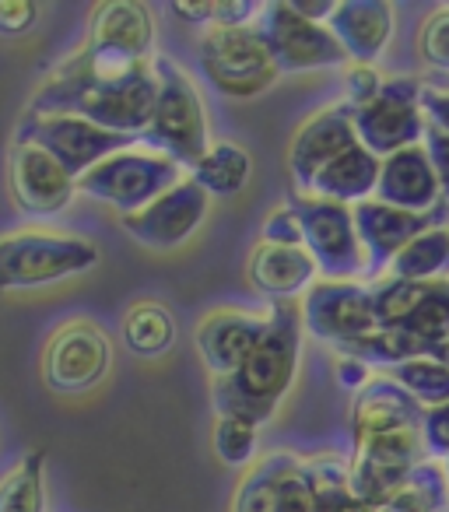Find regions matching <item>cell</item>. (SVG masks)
<instances>
[{
    "instance_id": "obj_1",
    "label": "cell",
    "mask_w": 449,
    "mask_h": 512,
    "mask_svg": "<svg viewBox=\"0 0 449 512\" xmlns=\"http://www.w3.org/2000/svg\"><path fill=\"white\" fill-rule=\"evenodd\" d=\"M155 99H158L155 60L120 74V78H99V74H88L85 67L67 60L36 92L29 113L81 116L88 123H99V127L141 141V134L148 130L151 113H155Z\"/></svg>"
},
{
    "instance_id": "obj_2",
    "label": "cell",
    "mask_w": 449,
    "mask_h": 512,
    "mask_svg": "<svg viewBox=\"0 0 449 512\" xmlns=\"http://www.w3.org/2000/svg\"><path fill=\"white\" fill-rule=\"evenodd\" d=\"M302 306L299 302H271L267 309V334L246 355L232 376L211 383V404L218 414H239L257 425L278 414L288 397L302 362Z\"/></svg>"
},
{
    "instance_id": "obj_3",
    "label": "cell",
    "mask_w": 449,
    "mask_h": 512,
    "mask_svg": "<svg viewBox=\"0 0 449 512\" xmlns=\"http://www.w3.org/2000/svg\"><path fill=\"white\" fill-rule=\"evenodd\" d=\"M99 264V246L85 235L22 228L0 235V295L46 288L88 274Z\"/></svg>"
},
{
    "instance_id": "obj_4",
    "label": "cell",
    "mask_w": 449,
    "mask_h": 512,
    "mask_svg": "<svg viewBox=\"0 0 449 512\" xmlns=\"http://www.w3.org/2000/svg\"><path fill=\"white\" fill-rule=\"evenodd\" d=\"M155 78H158V99L155 113L148 120V130L141 134V144L158 155L179 162L186 172L204 151L211 148V130H207L204 99H200L197 85L190 74L169 57L155 53Z\"/></svg>"
},
{
    "instance_id": "obj_5",
    "label": "cell",
    "mask_w": 449,
    "mask_h": 512,
    "mask_svg": "<svg viewBox=\"0 0 449 512\" xmlns=\"http://www.w3.org/2000/svg\"><path fill=\"white\" fill-rule=\"evenodd\" d=\"M197 64L214 92L239 102L257 99L281 78L257 22L239 29H207L197 46Z\"/></svg>"
},
{
    "instance_id": "obj_6",
    "label": "cell",
    "mask_w": 449,
    "mask_h": 512,
    "mask_svg": "<svg viewBox=\"0 0 449 512\" xmlns=\"http://www.w3.org/2000/svg\"><path fill=\"white\" fill-rule=\"evenodd\" d=\"M78 67L99 78H120L134 67L155 60V18L148 4L137 0H109L92 11L88 36L78 57Z\"/></svg>"
},
{
    "instance_id": "obj_7",
    "label": "cell",
    "mask_w": 449,
    "mask_h": 512,
    "mask_svg": "<svg viewBox=\"0 0 449 512\" xmlns=\"http://www.w3.org/2000/svg\"><path fill=\"white\" fill-rule=\"evenodd\" d=\"M183 179L186 169L179 162L144 148V144H134V148L99 162L88 176H81L78 193H85V197L99 200V204L113 207L120 214H134L155 204L162 193H169Z\"/></svg>"
},
{
    "instance_id": "obj_8",
    "label": "cell",
    "mask_w": 449,
    "mask_h": 512,
    "mask_svg": "<svg viewBox=\"0 0 449 512\" xmlns=\"http://www.w3.org/2000/svg\"><path fill=\"white\" fill-rule=\"evenodd\" d=\"M288 207L295 211L302 225V246L316 260L320 274L327 281H358L365 274V253L355 232L348 204L309 197V193H292Z\"/></svg>"
},
{
    "instance_id": "obj_9",
    "label": "cell",
    "mask_w": 449,
    "mask_h": 512,
    "mask_svg": "<svg viewBox=\"0 0 449 512\" xmlns=\"http://www.w3.org/2000/svg\"><path fill=\"white\" fill-rule=\"evenodd\" d=\"M15 144H36V148L50 151L74 179L88 176L99 162L120 155V151L141 144L137 137L116 134L99 123H88L81 116H39L25 113L22 127L15 134Z\"/></svg>"
},
{
    "instance_id": "obj_10",
    "label": "cell",
    "mask_w": 449,
    "mask_h": 512,
    "mask_svg": "<svg viewBox=\"0 0 449 512\" xmlns=\"http://www.w3.org/2000/svg\"><path fill=\"white\" fill-rule=\"evenodd\" d=\"M358 144L376 158H390L404 148L425 141V113H421V81L386 78L376 99L351 106Z\"/></svg>"
},
{
    "instance_id": "obj_11",
    "label": "cell",
    "mask_w": 449,
    "mask_h": 512,
    "mask_svg": "<svg viewBox=\"0 0 449 512\" xmlns=\"http://www.w3.org/2000/svg\"><path fill=\"white\" fill-rule=\"evenodd\" d=\"M257 25L264 32L267 46H271V57L281 74H306L351 64L334 32L323 22H309V18L295 15L288 0L264 4Z\"/></svg>"
},
{
    "instance_id": "obj_12",
    "label": "cell",
    "mask_w": 449,
    "mask_h": 512,
    "mask_svg": "<svg viewBox=\"0 0 449 512\" xmlns=\"http://www.w3.org/2000/svg\"><path fill=\"white\" fill-rule=\"evenodd\" d=\"M113 369V344L106 330L92 320H67L57 334L46 341L43 351V379L53 393L78 397L106 383Z\"/></svg>"
},
{
    "instance_id": "obj_13",
    "label": "cell",
    "mask_w": 449,
    "mask_h": 512,
    "mask_svg": "<svg viewBox=\"0 0 449 512\" xmlns=\"http://www.w3.org/2000/svg\"><path fill=\"white\" fill-rule=\"evenodd\" d=\"M302 306V327L316 341L334 344V351L369 337L379 330L376 309H372V288L362 281H327L320 278L306 295Z\"/></svg>"
},
{
    "instance_id": "obj_14",
    "label": "cell",
    "mask_w": 449,
    "mask_h": 512,
    "mask_svg": "<svg viewBox=\"0 0 449 512\" xmlns=\"http://www.w3.org/2000/svg\"><path fill=\"white\" fill-rule=\"evenodd\" d=\"M351 218H355V232L365 253V274L379 278V274L390 271L393 256H397L407 242L425 235L428 228L449 225V204H439L428 214H414V211H400V207H390L372 197L351 207Z\"/></svg>"
},
{
    "instance_id": "obj_15",
    "label": "cell",
    "mask_w": 449,
    "mask_h": 512,
    "mask_svg": "<svg viewBox=\"0 0 449 512\" xmlns=\"http://www.w3.org/2000/svg\"><path fill=\"white\" fill-rule=\"evenodd\" d=\"M207 197L190 176L183 183H176L169 193L148 204L144 211H134V214H120V228L137 239L141 246L148 249H172V246H183L207 218Z\"/></svg>"
},
{
    "instance_id": "obj_16",
    "label": "cell",
    "mask_w": 449,
    "mask_h": 512,
    "mask_svg": "<svg viewBox=\"0 0 449 512\" xmlns=\"http://www.w3.org/2000/svg\"><path fill=\"white\" fill-rule=\"evenodd\" d=\"M11 197L29 218H53L74 197L78 179L36 144H15L11 148Z\"/></svg>"
},
{
    "instance_id": "obj_17",
    "label": "cell",
    "mask_w": 449,
    "mask_h": 512,
    "mask_svg": "<svg viewBox=\"0 0 449 512\" xmlns=\"http://www.w3.org/2000/svg\"><path fill=\"white\" fill-rule=\"evenodd\" d=\"M358 144L355 120H351L348 102H337V106L323 109V113L309 116L299 127L288 151V169L299 186V193L313 190V179L327 169L334 158H341L344 151H351Z\"/></svg>"
},
{
    "instance_id": "obj_18",
    "label": "cell",
    "mask_w": 449,
    "mask_h": 512,
    "mask_svg": "<svg viewBox=\"0 0 449 512\" xmlns=\"http://www.w3.org/2000/svg\"><path fill=\"white\" fill-rule=\"evenodd\" d=\"M267 334V313H246V309H214L193 330V344L200 351V362L214 379H225L246 362L260 337Z\"/></svg>"
},
{
    "instance_id": "obj_19",
    "label": "cell",
    "mask_w": 449,
    "mask_h": 512,
    "mask_svg": "<svg viewBox=\"0 0 449 512\" xmlns=\"http://www.w3.org/2000/svg\"><path fill=\"white\" fill-rule=\"evenodd\" d=\"M316 274L320 267L306 246H278V242L264 239L253 246L250 264H246L253 292L267 295L271 302H299L320 281Z\"/></svg>"
},
{
    "instance_id": "obj_20",
    "label": "cell",
    "mask_w": 449,
    "mask_h": 512,
    "mask_svg": "<svg viewBox=\"0 0 449 512\" xmlns=\"http://www.w3.org/2000/svg\"><path fill=\"white\" fill-rule=\"evenodd\" d=\"M376 200H383V204H390V207H400V211H414V214H428L439 204H446L425 144H414V148H404L379 162Z\"/></svg>"
},
{
    "instance_id": "obj_21",
    "label": "cell",
    "mask_w": 449,
    "mask_h": 512,
    "mask_svg": "<svg viewBox=\"0 0 449 512\" xmlns=\"http://www.w3.org/2000/svg\"><path fill=\"white\" fill-rule=\"evenodd\" d=\"M421 418H425V407L404 386L393 383L390 376H376L362 393H355V404H351V446L386 432H400V428H421Z\"/></svg>"
},
{
    "instance_id": "obj_22",
    "label": "cell",
    "mask_w": 449,
    "mask_h": 512,
    "mask_svg": "<svg viewBox=\"0 0 449 512\" xmlns=\"http://www.w3.org/2000/svg\"><path fill=\"white\" fill-rule=\"evenodd\" d=\"M393 4L386 0H341L327 29L344 46L351 64H376L393 39Z\"/></svg>"
},
{
    "instance_id": "obj_23",
    "label": "cell",
    "mask_w": 449,
    "mask_h": 512,
    "mask_svg": "<svg viewBox=\"0 0 449 512\" xmlns=\"http://www.w3.org/2000/svg\"><path fill=\"white\" fill-rule=\"evenodd\" d=\"M379 162L369 148L355 144L351 151H344L341 158L327 165L320 176L313 179V190L309 197H323V200H334V204H362V200L376 197V183H379Z\"/></svg>"
},
{
    "instance_id": "obj_24",
    "label": "cell",
    "mask_w": 449,
    "mask_h": 512,
    "mask_svg": "<svg viewBox=\"0 0 449 512\" xmlns=\"http://www.w3.org/2000/svg\"><path fill=\"white\" fill-rule=\"evenodd\" d=\"M250 172H253L250 151L232 141H214L211 148L204 151V158H197V162L190 165L186 176H190L207 197H232V193H239L250 183Z\"/></svg>"
},
{
    "instance_id": "obj_25",
    "label": "cell",
    "mask_w": 449,
    "mask_h": 512,
    "mask_svg": "<svg viewBox=\"0 0 449 512\" xmlns=\"http://www.w3.org/2000/svg\"><path fill=\"white\" fill-rule=\"evenodd\" d=\"M123 341L134 355L158 358L176 344V320L172 313L155 299H141L123 316Z\"/></svg>"
},
{
    "instance_id": "obj_26",
    "label": "cell",
    "mask_w": 449,
    "mask_h": 512,
    "mask_svg": "<svg viewBox=\"0 0 449 512\" xmlns=\"http://www.w3.org/2000/svg\"><path fill=\"white\" fill-rule=\"evenodd\" d=\"M435 348H439V344L425 341V337H418V334L379 327V330H372L369 337H362V341L341 348V355L358 358V362L372 365V369H393V365L414 362V358H432Z\"/></svg>"
},
{
    "instance_id": "obj_27",
    "label": "cell",
    "mask_w": 449,
    "mask_h": 512,
    "mask_svg": "<svg viewBox=\"0 0 449 512\" xmlns=\"http://www.w3.org/2000/svg\"><path fill=\"white\" fill-rule=\"evenodd\" d=\"M390 278L400 281H439L449 278V225L428 228L414 242H407L390 264Z\"/></svg>"
},
{
    "instance_id": "obj_28",
    "label": "cell",
    "mask_w": 449,
    "mask_h": 512,
    "mask_svg": "<svg viewBox=\"0 0 449 512\" xmlns=\"http://www.w3.org/2000/svg\"><path fill=\"white\" fill-rule=\"evenodd\" d=\"M309 474L316 488V512H379V505L365 502L351 488V467L341 456H313Z\"/></svg>"
},
{
    "instance_id": "obj_29",
    "label": "cell",
    "mask_w": 449,
    "mask_h": 512,
    "mask_svg": "<svg viewBox=\"0 0 449 512\" xmlns=\"http://www.w3.org/2000/svg\"><path fill=\"white\" fill-rule=\"evenodd\" d=\"M446 505H449L446 470H442L439 460H425L379 505V512H442Z\"/></svg>"
},
{
    "instance_id": "obj_30",
    "label": "cell",
    "mask_w": 449,
    "mask_h": 512,
    "mask_svg": "<svg viewBox=\"0 0 449 512\" xmlns=\"http://www.w3.org/2000/svg\"><path fill=\"white\" fill-rule=\"evenodd\" d=\"M43 449H32L15 463V470L0 477V512H46Z\"/></svg>"
},
{
    "instance_id": "obj_31",
    "label": "cell",
    "mask_w": 449,
    "mask_h": 512,
    "mask_svg": "<svg viewBox=\"0 0 449 512\" xmlns=\"http://www.w3.org/2000/svg\"><path fill=\"white\" fill-rule=\"evenodd\" d=\"M274 505L278 512H316V488L309 463L295 453H274Z\"/></svg>"
},
{
    "instance_id": "obj_32",
    "label": "cell",
    "mask_w": 449,
    "mask_h": 512,
    "mask_svg": "<svg viewBox=\"0 0 449 512\" xmlns=\"http://www.w3.org/2000/svg\"><path fill=\"white\" fill-rule=\"evenodd\" d=\"M393 383H400L421 407L449 404V369L435 358H414V362L386 369Z\"/></svg>"
},
{
    "instance_id": "obj_33",
    "label": "cell",
    "mask_w": 449,
    "mask_h": 512,
    "mask_svg": "<svg viewBox=\"0 0 449 512\" xmlns=\"http://www.w3.org/2000/svg\"><path fill=\"white\" fill-rule=\"evenodd\" d=\"M260 446V425L239 414H218L214 425V453L229 467H250Z\"/></svg>"
},
{
    "instance_id": "obj_34",
    "label": "cell",
    "mask_w": 449,
    "mask_h": 512,
    "mask_svg": "<svg viewBox=\"0 0 449 512\" xmlns=\"http://www.w3.org/2000/svg\"><path fill=\"white\" fill-rule=\"evenodd\" d=\"M418 57L432 78H449V4L435 8L418 29Z\"/></svg>"
},
{
    "instance_id": "obj_35",
    "label": "cell",
    "mask_w": 449,
    "mask_h": 512,
    "mask_svg": "<svg viewBox=\"0 0 449 512\" xmlns=\"http://www.w3.org/2000/svg\"><path fill=\"white\" fill-rule=\"evenodd\" d=\"M232 512H278V505H274V453L246 470Z\"/></svg>"
},
{
    "instance_id": "obj_36",
    "label": "cell",
    "mask_w": 449,
    "mask_h": 512,
    "mask_svg": "<svg viewBox=\"0 0 449 512\" xmlns=\"http://www.w3.org/2000/svg\"><path fill=\"white\" fill-rule=\"evenodd\" d=\"M421 439H425L428 460H449V404L425 407L421 418Z\"/></svg>"
},
{
    "instance_id": "obj_37",
    "label": "cell",
    "mask_w": 449,
    "mask_h": 512,
    "mask_svg": "<svg viewBox=\"0 0 449 512\" xmlns=\"http://www.w3.org/2000/svg\"><path fill=\"white\" fill-rule=\"evenodd\" d=\"M386 78H379V71L372 64H348L344 67V92H348V106H365L369 99H376Z\"/></svg>"
},
{
    "instance_id": "obj_38",
    "label": "cell",
    "mask_w": 449,
    "mask_h": 512,
    "mask_svg": "<svg viewBox=\"0 0 449 512\" xmlns=\"http://www.w3.org/2000/svg\"><path fill=\"white\" fill-rule=\"evenodd\" d=\"M43 8L32 0H0V36H25L39 25Z\"/></svg>"
},
{
    "instance_id": "obj_39",
    "label": "cell",
    "mask_w": 449,
    "mask_h": 512,
    "mask_svg": "<svg viewBox=\"0 0 449 512\" xmlns=\"http://www.w3.org/2000/svg\"><path fill=\"white\" fill-rule=\"evenodd\" d=\"M264 242H278V246H302V225L288 204H281L278 211L264 221Z\"/></svg>"
},
{
    "instance_id": "obj_40",
    "label": "cell",
    "mask_w": 449,
    "mask_h": 512,
    "mask_svg": "<svg viewBox=\"0 0 449 512\" xmlns=\"http://www.w3.org/2000/svg\"><path fill=\"white\" fill-rule=\"evenodd\" d=\"M425 151H428V158H432V169H435V176H439V186H442V200L449 204V134H442L439 127H432L428 123L425 127Z\"/></svg>"
},
{
    "instance_id": "obj_41",
    "label": "cell",
    "mask_w": 449,
    "mask_h": 512,
    "mask_svg": "<svg viewBox=\"0 0 449 512\" xmlns=\"http://www.w3.org/2000/svg\"><path fill=\"white\" fill-rule=\"evenodd\" d=\"M421 113H425V123L449 134V88L421 85Z\"/></svg>"
},
{
    "instance_id": "obj_42",
    "label": "cell",
    "mask_w": 449,
    "mask_h": 512,
    "mask_svg": "<svg viewBox=\"0 0 449 512\" xmlns=\"http://www.w3.org/2000/svg\"><path fill=\"white\" fill-rule=\"evenodd\" d=\"M334 376H337V383H341L344 390H355V393H362L365 386L376 379V376H372V365L358 362V358H348V355H337Z\"/></svg>"
},
{
    "instance_id": "obj_43",
    "label": "cell",
    "mask_w": 449,
    "mask_h": 512,
    "mask_svg": "<svg viewBox=\"0 0 449 512\" xmlns=\"http://www.w3.org/2000/svg\"><path fill=\"white\" fill-rule=\"evenodd\" d=\"M214 4L218 0H172L169 11L186 25H211L214 29Z\"/></svg>"
},
{
    "instance_id": "obj_44",
    "label": "cell",
    "mask_w": 449,
    "mask_h": 512,
    "mask_svg": "<svg viewBox=\"0 0 449 512\" xmlns=\"http://www.w3.org/2000/svg\"><path fill=\"white\" fill-rule=\"evenodd\" d=\"M292 4V11L295 15H302V18H309V22H323L327 25L330 22V15H334V0H288Z\"/></svg>"
},
{
    "instance_id": "obj_45",
    "label": "cell",
    "mask_w": 449,
    "mask_h": 512,
    "mask_svg": "<svg viewBox=\"0 0 449 512\" xmlns=\"http://www.w3.org/2000/svg\"><path fill=\"white\" fill-rule=\"evenodd\" d=\"M435 362H442V365H446V369H449V337H446V341H439V348H435Z\"/></svg>"
},
{
    "instance_id": "obj_46",
    "label": "cell",
    "mask_w": 449,
    "mask_h": 512,
    "mask_svg": "<svg viewBox=\"0 0 449 512\" xmlns=\"http://www.w3.org/2000/svg\"><path fill=\"white\" fill-rule=\"evenodd\" d=\"M428 85H435V88H449V78H432Z\"/></svg>"
},
{
    "instance_id": "obj_47",
    "label": "cell",
    "mask_w": 449,
    "mask_h": 512,
    "mask_svg": "<svg viewBox=\"0 0 449 512\" xmlns=\"http://www.w3.org/2000/svg\"><path fill=\"white\" fill-rule=\"evenodd\" d=\"M442 470H446V484H449V460H442Z\"/></svg>"
}]
</instances>
